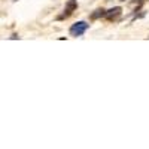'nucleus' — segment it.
<instances>
[{
	"mask_svg": "<svg viewBox=\"0 0 149 149\" xmlns=\"http://www.w3.org/2000/svg\"><path fill=\"white\" fill-rule=\"evenodd\" d=\"M88 27H90V24H86L85 21H78V22L72 24L69 33H70V36H73V37H79V36H82L86 30H88Z\"/></svg>",
	"mask_w": 149,
	"mask_h": 149,
	"instance_id": "1",
	"label": "nucleus"
},
{
	"mask_svg": "<svg viewBox=\"0 0 149 149\" xmlns=\"http://www.w3.org/2000/svg\"><path fill=\"white\" fill-rule=\"evenodd\" d=\"M78 9V2L76 0H67V3H66V8H64V14L58 17V19H64V18H69L74 10Z\"/></svg>",
	"mask_w": 149,
	"mask_h": 149,
	"instance_id": "2",
	"label": "nucleus"
},
{
	"mask_svg": "<svg viewBox=\"0 0 149 149\" xmlns=\"http://www.w3.org/2000/svg\"><path fill=\"white\" fill-rule=\"evenodd\" d=\"M121 12H122V9H121L119 6H115V8H112V9L106 10L104 18H106V19H109V21H113L116 17H119V15H121Z\"/></svg>",
	"mask_w": 149,
	"mask_h": 149,
	"instance_id": "3",
	"label": "nucleus"
},
{
	"mask_svg": "<svg viewBox=\"0 0 149 149\" xmlns=\"http://www.w3.org/2000/svg\"><path fill=\"white\" fill-rule=\"evenodd\" d=\"M104 15H106V10L102 9V8H98V9H95L93 14L90 15V18L94 21V19H98V18H102V17H104Z\"/></svg>",
	"mask_w": 149,
	"mask_h": 149,
	"instance_id": "4",
	"label": "nucleus"
},
{
	"mask_svg": "<svg viewBox=\"0 0 149 149\" xmlns=\"http://www.w3.org/2000/svg\"><path fill=\"white\" fill-rule=\"evenodd\" d=\"M136 2H139V5H142V3L145 2V0H136Z\"/></svg>",
	"mask_w": 149,
	"mask_h": 149,
	"instance_id": "5",
	"label": "nucleus"
},
{
	"mask_svg": "<svg viewBox=\"0 0 149 149\" xmlns=\"http://www.w3.org/2000/svg\"><path fill=\"white\" fill-rule=\"evenodd\" d=\"M119 2H125V0H119Z\"/></svg>",
	"mask_w": 149,
	"mask_h": 149,
	"instance_id": "6",
	"label": "nucleus"
},
{
	"mask_svg": "<svg viewBox=\"0 0 149 149\" xmlns=\"http://www.w3.org/2000/svg\"><path fill=\"white\" fill-rule=\"evenodd\" d=\"M14 2H17V0H14Z\"/></svg>",
	"mask_w": 149,
	"mask_h": 149,
	"instance_id": "7",
	"label": "nucleus"
}]
</instances>
